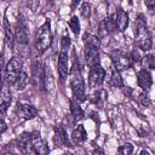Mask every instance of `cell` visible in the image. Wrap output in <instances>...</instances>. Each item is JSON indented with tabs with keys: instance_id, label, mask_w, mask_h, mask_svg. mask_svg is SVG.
<instances>
[{
	"instance_id": "cell-1",
	"label": "cell",
	"mask_w": 155,
	"mask_h": 155,
	"mask_svg": "<svg viewBox=\"0 0 155 155\" xmlns=\"http://www.w3.org/2000/svg\"><path fill=\"white\" fill-rule=\"evenodd\" d=\"M134 38H136V46L139 50L148 52L153 48L151 35L148 30L147 21L143 13H139L134 21Z\"/></svg>"
},
{
	"instance_id": "cell-2",
	"label": "cell",
	"mask_w": 155,
	"mask_h": 155,
	"mask_svg": "<svg viewBox=\"0 0 155 155\" xmlns=\"http://www.w3.org/2000/svg\"><path fill=\"white\" fill-rule=\"evenodd\" d=\"M70 75H71L70 86H71L73 97L79 102L86 101V85H85L84 78L81 75L79 61L76 59V57H74V62H73V68L70 70Z\"/></svg>"
},
{
	"instance_id": "cell-3",
	"label": "cell",
	"mask_w": 155,
	"mask_h": 155,
	"mask_svg": "<svg viewBox=\"0 0 155 155\" xmlns=\"http://www.w3.org/2000/svg\"><path fill=\"white\" fill-rule=\"evenodd\" d=\"M52 42V31H51V23L47 19L38 30L36 39H35V48L39 54H42Z\"/></svg>"
},
{
	"instance_id": "cell-4",
	"label": "cell",
	"mask_w": 155,
	"mask_h": 155,
	"mask_svg": "<svg viewBox=\"0 0 155 155\" xmlns=\"http://www.w3.org/2000/svg\"><path fill=\"white\" fill-rule=\"evenodd\" d=\"M23 71V62L19 57H12L5 67L4 70V81L7 85H15L17 79Z\"/></svg>"
},
{
	"instance_id": "cell-5",
	"label": "cell",
	"mask_w": 155,
	"mask_h": 155,
	"mask_svg": "<svg viewBox=\"0 0 155 155\" xmlns=\"http://www.w3.org/2000/svg\"><path fill=\"white\" fill-rule=\"evenodd\" d=\"M110 58L113 61V64H114V68L119 71H122V70H127L128 68L132 67L133 64V61L131 58V54L122 51V50H114L110 54Z\"/></svg>"
},
{
	"instance_id": "cell-6",
	"label": "cell",
	"mask_w": 155,
	"mask_h": 155,
	"mask_svg": "<svg viewBox=\"0 0 155 155\" xmlns=\"http://www.w3.org/2000/svg\"><path fill=\"white\" fill-rule=\"evenodd\" d=\"M104 78H105V70L99 63L91 67L88 73V86L91 88H97L103 84Z\"/></svg>"
},
{
	"instance_id": "cell-7",
	"label": "cell",
	"mask_w": 155,
	"mask_h": 155,
	"mask_svg": "<svg viewBox=\"0 0 155 155\" xmlns=\"http://www.w3.org/2000/svg\"><path fill=\"white\" fill-rule=\"evenodd\" d=\"M31 85L36 90H42V87H45V70L39 61L31 64Z\"/></svg>"
},
{
	"instance_id": "cell-8",
	"label": "cell",
	"mask_w": 155,
	"mask_h": 155,
	"mask_svg": "<svg viewBox=\"0 0 155 155\" xmlns=\"http://www.w3.org/2000/svg\"><path fill=\"white\" fill-rule=\"evenodd\" d=\"M57 70H58V75H59V80L61 82H64L68 78V75L70 74V69H69V57L67 52L61 51L59 56H58V61H57Z\"/></svg>"
},
{
	"instance_id": "cell-9",
	"label": "cell",
	"mask_w": 155,
	"mask_h": 155,
	"mask_svg": "<svg viewBox=\"0 0 155 155\" xmlns=\"http://www.w3.org/2000/svg\"><path fill=\"white\" fill-rule=\"evenodd\" d=\"M33 142H34V138H33L31 133L24 132L17 139V148L21 153L28 154V153L33 151Z\"/></svg>"
},
{
	"instance_id": "cell-10",
	"label": "cell",
	"mask_w": 155,
	"mask_h": 155,
	"mask_svg": "<svg viewBox=\"0 0 155 155\" xmlns=\"http://www.w3.org/2000/svg\"><path fill=\"white\" fill-rule=\"evenodd\" d=\"M84 56H85V63L88 68L99 63V51H98V47L96 46L86 45L84 50Z\"/></svg>"
},
{
	"instance_id": "cell-11",
	"label": "cell",
	"mask_w": 155,
	"mask_h": 155,
	"mask_svg": "<svg viewBox=\"0 0 155 155\" xmlns=\"http://www.w3.org/2000/svg\"><path fill=\"white\" fill-rule=\"evenodd\" d=\"M137 84L143 90V92H149L151 88V85H153L151 74L147 69L139 70L137 74Z\"/></svg>"
},
{
	"instance_id": "cell-12",
	"label": "cell",
	"mask_w": 155,
	"mask_h": 155,
	"mask_svg": "<svg viewBox=\"0 0 155 155\" xmlns=\"http://www.w3.org/2000/svg\"><path fill=\"white\" fill-rule=\"evenodd\" d=\"M114 23H115V28L119 31H125L128 27V15L126 11H124L122 8H117L115 17H114Z\"/></svg>"
},
{
	"instance_id": "cell-13",
	"label": "cell",
	"mask_w": 155,
	"mask_h": 155,
	"mask_svg": "<svg viewBox=\"0 0 155 155\" xmlns=\"http://www.w3.org/2000/svg\"><path fill=\"white\" fill-rule=\"evenodd\" d=\"M10 85H7L6 82L4 84V87H2V92H1V102H0V114H1V117L5 116L10 104H11V101H12V94H11V91L8 88Z\"/></svg>"
},
{
	"instance_id": "cell-14",
	"label": "cell",
	"mask_w": 155,
	"mask_h": 155,
	"mask_svg": "<svg viewBox=\"0 0 155 155\" xmlns=\"http://www.w3.org/2000/svg\"><path fill=\"white\" fill-rule=\"evenodd\" d=\"M13 34H15L16 41H17L19 45H27V44H28V40H29V38H28V31H27L25 25H24L21 21H18V22L16 23Z\"/></svg>"
},
{
	"instance_id": "cell-15",
	"label": "cell",
	"mask_w": 155,
	"mask_h": 155,
	"mask_svg": "<svg viewBox=\"0 0 155 155\" xmlns=\"http://www.w3.org/2000/svg\"><path fill=\"white\" fill-rule=\"evenodd\" d=\"M18 113L24 120H31L38 115V109L29 103H18Z\"/></svg>"
},
{
	"instance_id": "cell-16",
	"label": "cell",
	"mask_w": 155,
	"mask_h": 155,
	"mask_svg": "<svg viewBox=\"0 0 155 155\" xmlns=\"http://www.w3.org/2000/svg\"><path fill=\"white\" fill-rule=\"evenodd\" d=\"M54 143L58 145H64V147H71L70 139L68 138L67 131L63 126H57L54 128Z\"/></svg>"
},
{
	"instance_id": "cell-17",
	"label": "cell",
	"mask_w": 155,
	"mask_h": 155,
	"mask_svg": "<svg viewBox=\"0 0 155 155\" xmlns=\"http://www.w3.org/2000/svg\"><path fill=\"white\" fill-rule=\"evenodd\" d=\"M115 29H116V28H115L114 19H113L111 17H107V18H104V19L99 23L98 33H99V36H108V35L111 34Z\"/></svg>"
},
{
	"instance_id": "cell-18",
	"label": "cell",
	"mask_w": 155,
	"mask_h": 155,
	"mask_svg": "<svg viewBox=\"0 0 155 155\" xmlns=\"http://www.w3.org/2000/svg\"><path fill=\"white\" fill-rule=\"evenodd\" d=\"M71 140L75 144H82L87 140V132L82 125H78L71 131Z\"/></svg>"
},
{
	"instance_id": "cell-19",
	"label": "cell",
	"mask_w": 155,
	"mask_h": 155,
	"mask_svg": "<svg viewBox=\"0 0 155 155\" xmlns=\"http://www.w3.org/2000/svg\"><path fill=\"white\" fill-rule=\"evenodd\" d=\"M33 153L39 154V155H44V154H48L50 153V148L47 145V143L41 139L40 137H36L33 142Z\"/></svg>"
},
{
	"instance_id": "cell-20",
	"label": "cell",
	"mask_w": 155,
	"mask_h": 155,
	"mask_svg": "<svg viewBox=\"0 0 155 155\" xmlns=\"http://www.w3.org/2000/svg\"><path fill=\"white\" fill-rule=\"evenodd\" d=\"M69 104H70V114L71 116L78 121V120H81L84 117V110L82 108L80 107L79 104V101H76L75 98L74 99H70L69 101Z\"/></svg>"
},
{
	"instance_id": "cell-21",
	"label": "cell",
	"mask_w": 155,
	"mask_h": 155,
	"mask_svg": "<svg viewBox=\"0 0 155 155\" xmlns=\"http://www.w3.org/2000/svg\"><path fill=\"white\" fill-rule=\"evenodd\" d=\"M4 34H5V40H6V44L8 45L10 48L13 47V40H15V34H12L11 31V25L7 21L6 17H4Z\"/></svg>"
},
{
	"instance_id": "cell-22",
	"label": "cell",
	"mask_w": 155,
	"mask_h": 155,
	"mask_svg": "<svg viewBox=\"0 0 155 155\" xmlns=\"http://www.w3.org/2000/svg\"><path fill=\"white\" fill-rule=\"evenodd\" d=\"M82 41H84V44H85V46L86 45H88V46H96V47H99V38L97 36V35H93V34H91V33H85L84 34V36H82Z\"/></svg>"
},
{
	"instance_id": "cell-23",
	"label": "cell",
	"mask_w": 155,
	"mask_h": 155,
	"mask_svg": "<svg viewBox=\"0 0 155 155\" xmlns=\"http://www.w3.org/2000/svg\"><path fill=\"white\" fill-rule=\"evenodd\" d=\"M143 64L145 68L155 70V50L148 52L144 57H143Z\"/></svg>"
},
{
	"instance_id": "cell-24",
	"label": "cell",
	"mask_w": 155,
	"mask_h": 155,
	"mask_svg": "<svg viewBox=\"0 0 155 155\" xmlns=\"http://www.w3.org/2000/svg\"><path fill=\"white\" fill-rule=\"evenodd\" d=\"M110 85L113 86V87H117V88H121L122 86H124V82H122V78H121V75H120V71L119 70H116L115 68H114V70H113V73H111V76H110Z\"/></svg>"
},
{
	"instance_id": "cell-25",
	"label": "cell",
	"mask_w": 155,
	"mask_h": 155,
	"mask_svg": "<svg viewBox=\"0 0 155 155\" xmlns=\"http://www.w3.org/2000/svg\"><path fill=\"white\" fill-rule=\"evenodd\" d=\"M27 85H28V74L25 71H22V74L19 75V78L17 79V81L15 82L13 86L17 91H22L27 87Z\"/></svg>"
},
{
	"instance_id": "cell-26",
	"label": "cell",
	"mask_w": 155,
	"mask_h": 155,
	"mask_svg": "<svg viewBox=\"0 0 155 155\" xmlns=\"http://www.w3.org/2000/svg\"><path fill=\"white\" fill-rule=\"evenodd\" d=\"M80 13L84 18H90L92 15V5L88 1H84L80 6Z\"/></svg>"
},
{
	"instance_id": "cell-27",
	"label": "cell",
	"mask_w": 155,
	"mask_h": 155,
	"mask_svg": "<svg viewBox=\"0 0 155 155\" xmlns=\"http://www.w3.org/2000/svg\"><path fill=\"white\" fill-rule=\"evenodd\" d=\"M68 25H69L70 30H71L75 35H78V34L80 33V22H79V18H78L76 16H73V17L69 19Z\"/></svg>"
},
{
	"instance_id": "cell-28",
	"label": "cell",
	"mask_w": 155,
	"mask_h": 155,
	"mask_svg": "<svg viewBox=\"0 0 155 155\" xmlns=\"http://www.w3.org/2000/svg\"><path fill=\"white\" fill-rule=\"evenodd\" d=\"M107 101V92L104 90H97V92L93 94V102L96 104H103Z\"/></svg>"
},
{
	"instance_id": "cell-29",
	"label": "cell",
	"mask_w": 155,
	"mask_h": 155,
	"mask_svg": "<svg viewBox=\"0 0 155 155\" xmlns=\"http://www.w3.org/2000/svg\"><path fill=\"white\" fill-rule=\"evenodd\" d=\"M70 47V38H69V35L65 33L63 36H62V39H61V51H63V52H67V50Z\"/></svg>"
},
{
	"instance_id": "cell-30",
	"label": "cell",
	"mask_w": 155,
	"mask_h": 155,
	"mask_svg": "<svg viewBox=\"0 0 155 155\" xmlns=\"http://www.w3.org/2000/svg\"><path fill=\"white\" fill-rule=\"evenodd\" d=\"M24 1V5L31 11V12H35L39 6H40V0H23Z\"/></svg>"
},
{
	"instance_id": "cell-31",
	"label": "cell",
	"mask_w": 155,
	"mask_h": 155,
	"mask_svg": "<svg viewBox=\"0 0 155 155\" xmlns=\"http://www.w3.org/2000/svg\"><path fill=\"white\" fill-rule=\"evenodd\" d=\"M133 151V145L131 143H125L124 145H121L119 149H117V153L119 154H125V155H128V154H132Z\"/></svg>"
},
{
	"instance_id": "cell-32",
	"label": "cell",
	"mask_w": 155,
	"mask_h": 155,
	"mask_svg": "<svg viewBox=\"0 0 155 155\" xmlns=\"http://www.w3.org/2000/svg\"><path fill=\"white\" fill-rule=\"evenodd\" d=\"M138 102H139V104L143 105V107H149L150 103H151V101H150V98L148 97L147 92H143V93L139 94V97H138Z\"/></svg>"
},
{
	"instance_id": "cell-33",
	"label": "cell",
	"mask_w": 155,
	"mask_h": 155,
	"mask_svg": "<svg viewBox=\"0 0 155 155\" xmlns=\"http://www.w3.org/2000/svg\"><path fill=\"white\" fill-rule=\"evenodd\" d=\"M130 54H131V58H132L133 63H139V62H142V61H143V57L139 54V52H138V50H137V48H136V50H133Z\"/></svg>"
},
{
	"instance_id": "cell-34",
	"label": "cell",
	"mask_w": 155,
	"mask_h": 155,
	"mask_svg": "<svg viewBox=\"0 0 155 155\" xmlns=\"http://www.w3.org/2000/svg\"><path fill=\"white\" fill-rule=\"evenodd\" d=\"M144 4L149 10L155 11V0H144Z\"/></svg>"
},
{
	"instance_id": "cell-35",
	"label": "cell",
	"mask_w": 155,
	"mask_h": 155,
	"mask_svg": "<svg viewBox=\"0 0 155 155\" xmlns=\"http://www.w3.org/2000/svg\"><path fill=\"white\" fill-rule=\"evenodd\" d=\"M0 126H1V133H4V132L6 131V128H7V125H6L5 120H4V117H1V122H0Z\"/></svg>"
},
{
	"instance_id": "cell-36",
	"label": "cell",
	"mask_w": 155,
	"mask_h": 155,
	"mask_svg": "<svg viewBox=\"0 0 155 155\" xmlns=\"http://www.w3.org/2000/svg\"><path fill=\"white\" fill-rule=\"evenodd\" d=\"M81 1H82V0H73V7H76Z\"/></svg>"
},
{
	"instance_id": "cell-37",
	"label": "cell",
	"mask_w": 155,
	"mask_h": 155,
	"mask_svg": "<svg viewBox=\"0 0 155 155\" xmlns=\"http://www.w3.org/2000/svg\"><path fill=\"white\" fill-rule=\"evenodd\" d=\"M93 153H103V150H97V149H96Z\"/></svg>"
},
{
	"instance_id": "cell-38",
	"label": "cell",
	"mask_w": 155,
	"mask_h": 155,
	"mask_svg": "<svg viewBox=\"0 0 155 155\" xmlns=\"http://www.w3.org/2000/svg\"><path fill=\"white\" fill-rule=\"evenodd\" d=\"M127 1H128V4H130V5H132V2H133V0H127Z\"/></svg>"
},
{
	"instance_id": "cell-39",
	"label": "cell",
	"mask_w": 155,
	"mask_h": 155,
	"mask_svg": "<svg viewBox=\"0 0 155 155\" xmlns=\"http://www.w3.org/2000/svg\"><path fill=\"white\" fill-rule=\"evenodd\" d=\"M47 1H52V0H47Z\"/></svg>"
}]
</instances>
